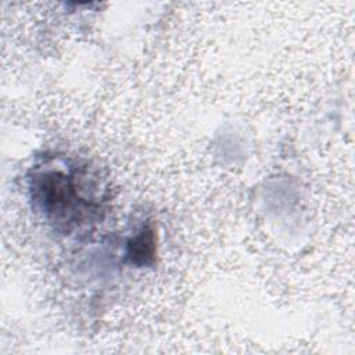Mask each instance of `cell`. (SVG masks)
Returning <instances> with one entry per match:
<instances>
[{
	"label": "cell",
	"instance_id": "cell-1",
	"mask_svg": "<svg viewBox=\"0 0 355 355\" xmlns=\"http://www.w3.org/2000/svg\"><path fill=\"white\" fill-rule=\"evenodd\" d=\"M155 237L153 229H143L130 243L129 255L136 263H148L154 258Z\"/></svg>",
	"mask_w": 355,
	"mask_h": 355
}]
</instances>
